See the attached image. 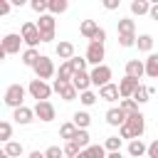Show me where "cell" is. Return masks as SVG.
<instances>
[{"instance_id": "cell-1", "label": "cell", "mask_w": 158, "mask_h": 158, "mask_svg": "<svg viewBox=\"0 0 158 158\" xmlns=\"http://www.w3.org/2000/svg\"><path fill=\"white\" fill-rule=\"evenodd\" d=\"M37 32H40V42H52L54 40V17L52 15H40V20L35 22Z\"/></svg>"}, {"instance_id": "cell-2", "label": "cell", "mask_w": 158, "mask_h": 158, "mask_svg": "<svg viewBox=\"0 0 158 158\" xmlns=\"http://www.w3.org/2000/svg\"><path fill=\"white\" fill-rule=\"evenodd\" d=\"M25 86L22 84H10L7 86V91H5V104L10 106V109H20V106H25Z\"/></svg>"}, {"instance_id": "cell-3", "label": "cell", "mask_w": 158, "mask_h": 158, "mask_svg": "<svg viewBox=\"0 0 158 158\" xmlns=\"http://www.w3.org/2000/svg\"><path fill=\"white\" fill-rule=\"evenodd\" d=\"M32 69H35V74H37L40 81H47V79L54 77V64H52V59L44 57V54H40V59L32 64Z\"/></svg>"}, {"instance_id": "cell-4", "label": "cell", "mask_w": 158, "mask_h": 158, "mask_svg": "<svg viewBox=\"0 0 158 158\" xmlns=\"http://www.w3.org/2000/svg\"><path fill=\"white\" fill-rule=\"evenodd\" d=\"M123 123L128 126V131L133 133V138H141V136H143V131H146V116H143L141 111H133V114H128Z\"/></svg>"}, {"instance_id": "cell-5", "label": "cell", "mask_w": 158, "mask_h": 158, "mask_svg": "<svg viewBox=\"0 0 158 158\" xmlns=\"http://www.w3.org/2000/svg\"><path fill=\"white\" fill-rule=\"evenodd\" d=\"M27 91H30V96H32V99H37V101H49V94H52V86H49L47 81H40V79H32V81H30V86H27Z\"/></svg>"}, {"instance_id": "cell-6", "label": "cell", "mask_w": 158, "mask_h": 158, "mask_svg": "<svg viewBox=\"0 0 158 158\" xmlns=\"http://www.w3.org/2000/svg\"><path fill=\"white\" fill-rule=\"evenodd\" d=\"M20 37H22V42L27 44V49H37V44H40V32H37L35 22H25L22 30H20Z\"/></svg>"}, {"instance_id": "cell-7", "label": "cell", "mask_w": 158, "mask_h": 158, "mask_svg": "<svg viewBox=\"0 0 158 158\" xmlns=\"http://www.w3.org/2000/svg\"><path fill=\"white\" fill-rule=\"evenodd\" d=\"M32 116H37L40 121H44V123H49V121H54V116H57V111H54V106H52V101H37V104H35V109H32Z\"/></svg>"}, {"instance_id": "cell-8", "label": "cell", "mask_w": 158, "mask_h": 158, "mask_svg": "<svg viewBox=\"0 0 158 158\" xmlns=\"http://www.w3.org/2000/svg\"><path fill=\"white\" fill-rule=\"evenodd\" d=\"M109 79H111V69L106 64H99V67H94L89 72V81L94 86H104V84H109Z\"/></svg>"}, {"instance_id": "cell-9", "label": "cell", "mask_w": 158, "mask_h": 158, "mask_svg": "<svg viewBox=\"0 0 158 158\" xmlns=\"http://www.w3.org/2000/svg\"><path fill=\"white\" fill-rule=\"evenodd\" d=\"M20 44H22V37H20L17 32H10V35H5V37L0 40V47H2L5 54H17V52H20Z\"/></svg>"}, {"instance_id": "cell-10", "label": "cell", "mask_w": 158, "mask_h": 158, "mask_svg": "<svg viewBox=\"0 0 158 158\" xmlns=\"http://www.w3.org/2000/svg\"><path fill=\"white\" fill-rule=\"evenodd\" d=\"M104 57H106V52H104V44H94V42H89V47H86V64H94V67H99L101 62H104Z\"/></svg>"}, {"instance_id": "cell-11", "label": "cell", "mask_w": 158, "mask_h": 158, "mask_svg": "<svg viewBox=\"0 0 158 158\" xmlns=\"http://www.w3.org/2000/svg\"><path fill=\"white\" fill-rule=\"evenodd\" d=\"M141 81H136V79H128V77H123L118 84H116V89H118V99H131V94L136 91V86H138Z\"/></svg>"}, {"instance_id": "cell-12", "label": "cell", "mask_w": 158, "mask_h": 158, "mask_svg": "<svg viewBox=\"0 0 158 158\" xmlns=\"http://www.w3.org/2000/svg\"><path fill=\"white\" fill-rule=\"evenodd\" d=\"M69 84L77 89V94H81V91H86V89L91 86V81H89V74H86V72H74V74H72V79H69Z\"/></svg>"}, {"instance_id": "cell-13", "label": "cell", "mask_w": 158, "mask_h": 158, "mask_svg": "<svg viewBox=\"0 0 158 158\" xmlns=\"http://www.w3.org/2000/svg\"><path fill=\"white\" fill-rule=\"evenodd\" d=\"M126 77L141 81V77H143V62L141 59H128L126 62Z\"/></svg>"}, {"instance_id": "cell-14", "label": "cell", "mask_w": 158, "mask_h": 158, "mask_svg": "<svg viewBox=\"0 0 158 158\" xmlns=\"http://www.w3.org/2000/svg\"><path fill=\"white\" fill-rule=\"evenodd\" d=\"M52 89H54V91H57V94H59L64 101H74V99H77V89H74L69 81H67V84H62V81H54V86H52Z\"/></svg>"}, {"instance_id": "cell-15", "label": "cell", "mask_w": 158, "mask_h": 158, "mask_svg": "<svg viewBox=\"0 0 158 158\" xmlns=\"http://www.w3.org/2000/svg\"><path fill=\"white\" fill-rule=\"evenodd\" d=\"M12 118H15V123H20V126H27V123H32V109H27V106H20V109H12Z\"/></svg>"}, {"instance_id": "cell-16", "label": "cell", "mask_w": 158, "mask_h": 158, "mask_svg": "<svg viewBox=\"0 0 158 158\" xmlns=\"http://www.w3.org/2000/svg\"><path fill=\"white\" fill-rule=\"evenodd\" d=\"M143 74L151 79H158V54H148V59L143 62Z\"/></svg>"}, {"instance_id": "cell-17", "label": "cell", "mask_w": 158, "mask_h": 158, "mask_svg": "<svg viewBox=\"0 0 158 158\" xmlns=\"http://www.w3.org/2000/svg\"><path fill=\"white\" fill-rule=\"evenodd\" d=\"M96 99H104V101H116L118 99V89H116V84H104V86H99V96Z\"/></svg>"}, {"instance_id": "cell-18", "label": "cell", "mask_w": 158, "mask_h": 158, "mask_svg": "<svg viewBox=\"0 0 158 158\" xmlns=\"http://www.w3.org/2000/svg\"><path fill=\"white\" fill-rule=\"evenodd\" d=\"M123 121H126V114H123L118 106H114V109L106 111V123H109V126H121Z\"/></svg>"}, {"instance_id": "cell-19", "label": "cell", "mask_w": 158, "mask_h": 158, "mask_svg": "<svg viewBox=\"0 0 158 158\" xmlns=\"http://www.w3.org/2000/svg\"><path fill=\"white\" fill-rule=\"evenodd\" d=\"M128 156H133V158H143V156H146V143H143L141 138L128 141Z\"/></svg>"}, {"instance_id": "cell-20", "label": "cell", "mask_w": 158, "mask_h": 158, "mask_svg": "<svg viewBox=\"0 0 158 158\" xmlns=\"http://www.w3.org/2000/svg\"><path fill=\"white\" fill-rule=\"evenodd\" d=\"M57 57L64 59V62H69V59L74 57V44H72V42H59V44H57Z\"/></svg>"}, {"instance_id": "cell-21", "label": "cell", "mask_w": 158, "mask_h": 158, "mask_svg": "<svg viewBox=\"0 0 158 158\" xmlns=\"http://www.w3.org/2000/svg\"><path fill=\"white\" fill-rule=\"evenodd\" d=\"M72 123H74V128H81V131H86V126L91 123V116H89L86 111H77V114L72 116Z\"/></svg>"}, {"instance_id": "cell-22", "label": "cell", "mask_w": 158, "mask_h": 158, "mask_svg": "<svg viewBox=\"0 0 158 158\" xmlns=\"http://www.w3.org/2000/svg\"><path fill=\"white\" fill-rule=\"evenodd\" d=\"M67 7H69V2L67 0H47V10H49V15L54 17V15H59V12H67Z\"/></svg>"}, {"instance_id": "cell-23", "label": "cell", "mask_w": 158, "mask_h": 158, "mask_svg": "<svg viewBox=\"0 0 158 158\" xmlns=\"http://www.w3.org/2000/svg\"><path fill=\"white\" fill-rule=\"evenodd\" d=\"M116 30H118V35H136V22L131 17H123V20H118Z\"/></svg>"}, {"instance_id": "cell-24", "label": "cell", "mask_w": 158, "mask_h": 158, "mask_svg": "<svg viewBox=\"0 0 158 158\" xmlns=\"http://www.w3.org/2000/svg\"><path fill=\"white\" fill-rule=\"evenodd\" d=\"M96 30H99V25H96L94 20H84V22L79 25V32H81V37H86V40H91V37L96 35Z\"/></svg>"}, {"instance_id": "cell-25", "label": "cell", "mask_w": 158, "mask_h": 158, "mask_svg": "<svg viewBox=\"0 0 158 158\" xmlns=\"http://www.w3.org/2000/svg\"><path fill=\"white\" fill-rule=\"evenodd\" d=\"M133 47H138V52H151L153 49V37L151 35H138L136 42H133Z\"/></svg>"}, {"instance_id": "cell-26", "label": "cell", "mask_w": 158, "mask_h": 158, "mask_svg": "<svg viewBox=\"0 0 158 158\" xmlns=\"http://www.w3.org/2000/svg\"><path fill=\"white\" fill-rule=\"evenodd\" d=\"M72 143H74L79 151H84V148L89 146V133H86V131H81V128H77V131H74V136H72Z\"/></svg>"}, {"instance_id": "cell-27", "label": "cell", "mask_w": 158, "mask_h": 158, "mask_svg": "<svg viewBox=\"0 0 158 158\" xmlns=\"http://www.w3.org/2000/svg\"><path fill=\"white\" fill-rule=\"evenodd\" d=\"M2 151H5L7 158H17V156H22V143L20 141H7Z\"/></svg>"}, {"instance_id": "cell-28", "label": "cell", "mask_w": 158, "mask_h": 158, "mask_svg": "<svg viewBox=\"0 0 158 158\" xmlns=\"http://www.w3.org/2000/svg\"><path fill=\"white\" fill-rule=\"evenodd\" d=\"M72 74H74V72H72L69 62H62V64H59V72H57V79H54V81H62V84H67V81L72 79Z\"/></svg>"}, {"instance_id": "cell-29", "label": "cell", "mask_w": 158, "mask_h": 158, "mask_svg": "<svg viewBox=\"0 0 158 158\" xmlns=\"http://www.w3.org/2000/svg\"><path fill=\"white\" fill-rule=\"evenodd\" d=\"M81 156L84 158H106V151H104V146H86L81 151Z\"/></svg>"}, {"instance_id": "cell-30", "label": "cell", "mask_w": 158, "mask_h": 158, "mask_svg": "<svg viewBox=\"0 0 158 158\" xmlns=\"http://www.w3.org/2000/svg\"><path fill=\"white\" fill-rule=\"evenodd\" d=\"M131 99H133L136 104H146V101H148V86L138 84V86H136V91L131 94Z\"/></svg>"}, {"instance_id": "cell-31", "label": "cell", "mask_w": 158, "mask_h": 158, "mask_svg": "<svg viewBox=\"0 0 158 158\" xmlns=\"http://www.w3.org/2000/svg\"><path fill=\"white\" fill-rule=\"evenodd\" d=\"M7 141H12V123L0 121V143H7Z\"/></svg>"}, {"instance_id": "cell-32", "label": "cell", "mask_w": 158, "mask_h": 158, "mask_svg": "<svg viewBox=\"0 0 158 158\" xmlns=\"http://www.w3.org/2000/svg\"><path fill=\"white\" fill-rule=\"evenodd\" d=\"M148 5H151L148 0H133L131 2V12L133 15H146L148 12Z\"/></svg>"}, {"instance_id": "cell-33", "label": "cell", "mask_w": 158, "mask_h": 158, "mask_svg": "<svg viewBox=\"0 0 158 158\" xmlns=\"http://www.w3.org/2000/svg\"><path fill=\"white\" fill-rule=\"evenodd\" d=\"M37 59H40V52H37V49H25V52H22V64H25V67H32Z\"/></svg>"}, {"instance_id": "cell-34", "label": "cell", "mask_w": 158, "mask_h": 158, "mask_svg": "<svg viewBox=\"0 0 158 158\" xmlns=\"http://www.w3.org/2000/svg\"><path fill=\"white\" fill-rule=\"evenodd\" d=\"M118 109H121V111H123V114L128 116V114L138 111V104H136L133 99H121V101H118Z\"/></svg>"}, {"instance_id": "cell-35", "label": "cell", "mask_w": 158, "mask_h": 158, "mask_svg": "<svg viewBox=\"0 0 158 158\" xmlns=\"http://www.w3.org/2000/svg\"><path fill=\"white\" fill-rule=\"evenodd\" d=\"M118 148H121V138H118V136H109V138H106V143H104V151L116 153Z\"/></svg>"}, {"instance_id": "cell-36", "label": "cell", "mask_w": 158, "mask_h": 158, "mask_svg": "<svg viewBox=\"0 0 158 158\" xmlns=\"http://www.w3.org/2000/svg\"><path fill=\"white\" fill-rule=\"evenodd\" d=\"M69 67H72V72H84V69H86V59L74 54V57L69 59Z\"/></svg>"}, {"instance_id": "cell-37", "label": "cell", "mask_w": 158, "mask_h": 158, "mask_svg": "<svg viewBox=\"0 0 158 158\" xmlns=\"http://www.w3.org/2000/svg\"><path fill=\"white\" fill-rule=\"evenodd\" d=\"M74 131H77V128H74V123H72V121H69V123H62V126H59V136H62L64 141H72Z\"/></svg>"}, {"instance_id": "cell-38", "label": "cell", "mask_w": 158, "mask_h": 158, "mask_svg": "<svg viewBox=\"0 0 158 158\" xmlns=\"http://www.w3.org/2000/svg\"><path fill=\"white\" fill-rule=\"evenodd\" d=\"M79 101H81L84 106H94V104H96V94H94L91 89H86V91H81V96H79Z\"/></svg>"}, {"instance_id": "cell-39", "label": "cell", "mask_w": 158, "mask_h": 158, "mask_svg": "<svg viewBox=\"0 0 158 158\" xmlns=\"http://www.w3.org/2000/svg\"><path fill=\"white\" fill-rule=\"evenodd\" d=\"M62 153H64V158H74V156L79 153V148H77L72 141H67V143H64V148H62Z\"/></svg>"}, {"instance_id": "cell-40", "label": "cell", "mask_w": 158, "mask_h": 158, "mask_svg": "<svg viewBox=\"0 0 158 158\" xmlns=\"http://www.w3.org/2000/svg\"><path fill=\"white\" fill-rule=\"evenodd\" d=\"M42 156H44V158H64V153H62V148H59V146H49Z\"/></svg>"}, {"instance_id": "cell-41", "label": "cell", "mask_w": 158, "mask_h": 158, "mask_svg": "<svg viewBox=\"0 0 158 158\" xmlns=\"http://www.w3.org/2000/svg\"><path fill=\"white\" fill-rule=\"evenodd\" d=\"M30 7H32L35 12L44 15V10H47V0H32V2H30Z\"/></svg>"}, {"instance_id": "cell-42", "label": "cell", "mask_w": 158, "mask_h": 158, "mask_svg": "<svg viewBox=\"0 0 158 158\" xmlns=\"http://www.w3.org/2000/svg\"><path fill=\"white\" fill-rule=\"evenodd\" d=\"M136 42V35H118V44L121 47H133Z\"/></svg>"}, {"instance_id": "cell-43", "label": "cell", "mask_w": 158, "mask_h": 158, "mask_svg": "<svg viewBox=\"0 0 158 158\" xmlns=\"http://www.w3.org/2000/svg\"><path fill=\"white\" fill-rule=\"evenodd\" d=\"M146 158H158V141H151L146 146Z\"/></svg>"}, {"instance_id": "cell-44", "label": "cell", "mask_w": 158, "mask_h": 158, "mask_svg": "<svg viewBox=\"0 0 158 158\" xmlns=\"http://www.w3.org/2000/svg\"><path fill=\"white\" fill-rule=\"evenodd\" d=\"M104 40H106V30H101V27H99V30H96V35H94L89 42H94V44H104Z\"/></svg>"}, {"instance_id": "cell-45", "label": "cell", "mask_w": 158, "mask_h": 158, "mask_svg": "<svg viewBox=\"0 0 158 158\" xmlns=\"http://www.w3.org/2000/svg\"><path fill=\"white\" fill-rule=\"evenodd\" d=\"M10 10H12V7H10V2H7V0H0V17H5Z\"/></svg>"}, {"instance_id": "cell-46", "label": "cell", "mask_w": 158, "mask_h": 158, "mask_svg": "<svg viewBox=\"0 0 158 158\" xmlns=\"http://www.w3.org/2000/svg\"><path fill=\"white\" fill-rule=\"evenodd\" d=\"M118 5H121V0H104V7L106 10H116Z\"/></svg>"}, {"instance_id": "cell-47", "label": "cell", "mask_w": 158, "mask_h": 158, "mask_svg": "<svg viewBox=\"0 0 158 158\" xmlns=\"http://www.w3.org/2000/svg\"><path fill=\"white\" fill-rule=\"evenodd\" d=\"M148 15L153 17V20H158V5L153 2V5H148Z\"/></svg>"}, {"instance_id": "cell-48", "label": "cell", "mask_w": 158, "mask_h": 158, "mask_svg": "<svg viewBox=\"0 0 158 158\" xmlns=\"http://www.w3.org/2000/svg\"><path fill=\"white\" fill-rule=\"evenodd\" d=\"M30 158H44V156H42L40 151H32V153H30Z\"/></svg>"}, {"instance_id": "cell-49", "label": "cell", "mask_w": 158, "mask_h": 158, "mask_svg": "<svg viewBox=\"0 0 158 158\" xmlns=\"http://www.w3.org/2000/svg\"><path fill=\"white\" fill-rule=\"evenodd\" d=\"M106 158H123V156H121V151H116V153H109Z\"/></svg>"}, {"instance_id": "cell-50", "label": "cell", "mask_w": 158, "mask_h": 158, "mask_svg": "<svg viewBox=\"0 0 158 158\" xmlns=\"http://www.w3.org/2000/svg\"><path fill=\"white\" fill-rule=\"evenodd\" d=\"M5 57H7V54H5V52H2V47H0V62H2Z\"/></svg>"}, {"instance_id": "cell-51", "label": "cell", "mask_w": 158, "mask_h": 158, "mask_svg": "<svg viewBox=\"0 0 158 158\" xmlns=\"http://www.w3.org/2000/svg\"><path fill=\"white\" fill-rule=\"evenodd\" d=\"M74 158H84V156H81V151H79V153H77V156H74Z\"/></svg>"}, {"instance_id": "cell-52", "label": "cell", "mask_w": 158, "mask_h": 158, "mask_svg": "<svg viewBox=\"0 0 158 158\" xmlns=\"http://www.w3.org/2000/svg\"><path fill=\"white\" fill-rule=\"evenodd\" d=\"M0 158H7V156H5V151H0Z\"/></svg>"}]
</instances>
